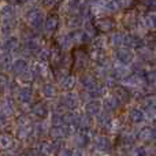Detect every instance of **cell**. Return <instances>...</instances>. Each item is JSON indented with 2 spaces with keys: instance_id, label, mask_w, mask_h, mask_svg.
Here are the masks:
<instances>
[{
  "instance_id": "bcb514c9",
  "label": "cell",
  "mask_w": 156,
  "mask_h": 156,
  "mask_svg": "<svg viewBox=\"0 0 156 156\" xmlns=\"http://www.w3.org/2000/svg\"><path fill=\"white\" fill-rule=\"evenodd\" d=\"M41 2H43V4H45V5H51L55 3V0H41Z\"/></svg>"
},
{
  "instance_id": "ba28073f",
  "label": "cell",
  "mask_w": 156,
  "mask_h": 156,
  "mask_svg": "<svg viewBox=\"0 0 156 156\" xmlns=\"http://www.w3.org/2000/svg\"><path fill=\"white\" fill-rule=\"evenodd\" d=\"M115 58L121 65L126 66V65H130V63L133 62L134 55H133V52L130 48H118L115 52Z\"/></svg>"
},
{
  "instance_id": "484cf974",
  "label": "cell",
  "mask_w": 156,
  "mask_h": 156,
  "mask_svg": "<svg viewBox=\"0 0 156 156\" xmlns=\"http://www.w3.org/2000/svg\"><path fill=\"white\" fill-rule=\"evenodd\" d=\"M60 85H62V89L65 90H73L74 86L77 85V81L74 76H65L60 81Z\"/></svg>"
},
{
  "instance_id": "4dcf8cb0",
  "label": "cell",
  "mask_w": 156,
  "mask_h": 156,
  "mask_svg": "<svg viewBox=\"0 0 156 156\" xmlns=\"http://www.w3.org/2000/svg\"><path fill=\"white\" fill-rule=\"evenodd\" d=\"M12 143H14V138L11 134H8V133H3L2 136H0V147H2V149H8L12 147Z\"/></svg>"
},
{
  "instance_id": "8d00e7d4",
  "label": "cell",
  "mask_w": 156,
  "mask_h": 156,
  "mask_svg": "<svg viewBox=\"0 0 156 156\" xmlns=\"http://www.w3.org/2000/svg\"><path fill=\"white\" fill-rule=\"evenodd\" d=\"M97 123L101 127H110L111 126V118L108 116V112L101 114V115L97 116Z\"/></svg>"
},
{
  "instance_id": "c3c4849f",
  "label": "cell",
  "mask_w": 156,
  "mask_h": 156,
  "mask_svg": "<svg viewBox=\"0 0 156 156\" xmlns=\"http://www.w3.org/2000/svg\"><path fill=\"white\" fill-rule=\"evenodd\" d=\"M154 125H155V127H156V116H155V119H154Z\"/></svg>"
},
{
  "instance_id": "74e56055",
  "label": "cell",
  "mask_w": 156,
  "mask_h": 156,
  "mask_svg": "<svg viewBox=\"0 0 156 156\" xmlns=\"http://www.w3.org/2000/svg\"><path fill=\"white\" fill-rule=\"evenodd\" d=\"M144 80H145L147 83H149V85L155 83L156 82V69H149V70H145Z\"/></svg>"
},
{
  "instance_id": "603a6c76",
  "label": "cell",
  "mask_w": 156,
  "mask_h": 156,
  "mask_svg": "<svg viewBox=\"0 0 156 156\" xmlns=\"http://www.w3.org/2000/svg\"><path fill=\"white\" fill-rule=\"evenodd\" d=\"M18 47H19V41H18V38H15V37H8L7 40L3 43V49H4V52H8V54L16 51Z\"/></svg>"
},
{
  "instance_id": "f35d334b",
  "label": "cell",
  "mask_w": 156,
  "mask_h": 156,
  "mask_svg": "<svg viewBox=\"0 0 156 156\" xmlns=\"http://www.w3.org/2000/svg\"><path fill=\"white\" fill-rule=\"evenodd\" d=\"M81 15L78 14V15H73V18L69 19V25H70V27H78L81 25Z\"/></svg>"
},
{
  "instance_id": "f546056e",
  "label": "cell",
  "mask_w": 156,
  "mask_h": 156,
  "mask_svg": "<svg viewBox=\"0 0 156 156\" xmlns=\"http://www.w3.org/2000/svg\"><path fill=\"white\" fill-rule=\"evenodd\" d=\"M96 78H94L92 74H83L82 77H81V85L83 86V88H86L89 90L90 88H93L94 85H96Z\"/></svg>"
},
{
  "instance_id": "e0dca14e",
  "label": "cell",
  "mask_w": 156,
  "mask_h": 156,
  "mask_svg": "<svg viewBox=\"0 0 156 156\" xmlns=\"http://www.w3.org/2000/svg\"><path fill=\"white\" fill-rule=\"evenodd\" d=\"M14 114V105L10 99H5L2 104V121L5 122L8 118H11Z\"/></svg>"
},
{
  "instance_id": "277c9868",
  "label": "cell",
  "mask_w": 156,
  "mask_h": 156,
  "mask_svg": "<svg viewBox=\"0 0 156 156\" xmlns=\"http://www.w3.org/2000/svg\"><path fill=\"white\" fill-rule=\"evenodd\" d=\"M94 27H96L97 32L100 33H108L112 32L115 29V21H114L111 16H101V18H97L93 21Z\"/></svg>"
},
{
  "instance_id": "ee69618b",
  "label": "cell",
  "mask_w": 156,
  "mask_h": 156,
  "mask_svg": "<svg viewBox=\"0 0 156 156\" xmlns=\"http://www.w3.org/2000/svg\"><path fill=\"white\" fill-rule=\"evenodd\" d=\"M34 133H36L37 136H43L44 133H45V126H44L43 123L37 125V126H36V129H34Z\"/></svg>"
},
{
  "instance_id": "3957f363",
  "label": "cell",
  "mask_w": 156,
  "mask_h": 156,
  "mask_svg": "<svg viewBox=\"0 0 156 156\" xmlns=\"http://www.w3.org/2000/svg\"><path fill=\"white\" fill-rule=\"evenodd\" d=\"M121 4L115 0H96L94 3V11L97 12H115L119 10Z\"/></svg>"
},
{
  "instance_id": "ac0fdd59",
  "label": "cell",
  "mask_w": 156,
  "mask_h": 156,
  "mask_svg": "<svg viewBox=\"0 0 156 156\" xmlns=\"http://www.w3.org/2000/svg\"><path fill=\"white\" fill-rule=\"evenodd\" d=\"M141 44H144V40H141L137 34H127L125 38V45L126 48L134 49V48H140Z\"/></svg>"
},
{
  "instance_id": "1f68e13d",
  "label": "cell",
  "mask_w": 156,
  "mask_h": 156,
  "mask_svg": "<svg viewBox=\"0 0 156 156\" xmlns=\"http://www.w3.org/2000/svg\"><path fill=\"white\" fill-rule=\"evenodd\" d=\"M123 83L126 86H141V76H137L134 73L130 74L123 80Z\"/></svg>"
},
{
  "instance_id": "8fae6325",
  "label": "cell",
  "mask_w": 156,
  "mask_h": 156,
  "mask_svg": "<svg viewBox=\"0 0 156 156\" xmlns=\"http://www.w3.org/2000/svg\"><path fill=\"white\" fill-rule=\"evenodd\" d=\"M60 103H62V105L66 108V110L69 111H73L76 110V108L78 107V96L74 93H67L65 94V96L62 97V100H60Z\"/></svg>"
},
{
  "instance_id": "7c38bea8",
  "label": "cell",
  "mask_w": 156,
  "mask_h": 156,
  "mask_svg": "<svg viewBox=\"0 0 156 156\" xmlns=\"http://www.w3.org/2000/svg\"><path fill=\"white\" fill-rule=\"evenodd\" d=\"M32 112L36 118L38 119H45L48 116V105L44 101H37L32 107Z\"/></svg>"
},
{
  "instance_id": "d6986e66",
  "label": "cell",
  "mask_w": 156,
  "mask_h": 156,
  "mask_svg": "<svg viewBox=\"0 0 156 156\" xmlns=\"http://www.w3.org/2000/svg\"><path fill=\"white\" fill-rule=\"evenodd\" d=\"M25 48H26L29 52H33V54H38V52L43 49L41 48L40 41H38V38H36V37L27 38V40L25 41Z\"/></svg>"
},
{
  "instance_id": "7dc6e473",
  "label": "cell",
  "mask_w": 156,
  "mask_h": 156,
  "mask_svg": "<svg viewBox=\"0 0 156 156\" xmlns=\"http://www.w3.org/2000/svg\"><path fill=\"white\" fill-rule=\"evenodd\" d=\"M16 3H25V2H27V0H15Z\"/></svg>"
},
{
  "instance_id": "7a4b0ae2",
  "label": "cell",
  "mask_w": 156,
  "mask_h": 156,
  "mask_svg": "<svg viewBox=\"0 0 156 156\" xmlns=\"http://www.w3.org/2000/svg\"><path fill=\"white\" fill-rule=\"evenodd\" d=\"M26 22L32 29H40L44 25V14L38 8H32L26 12Z\"/></svg>"
},
{
  "instance_id": "9c48e42d",
  "label": "cell",
  "mask_w": 156,
  "mask_h": 156,
  "mask_svg": "<svg viewBox=\"0 0 156 156\" xmlns=\"http://www.w3.org/2000/svg\"><path fill=\"white\" fill-rule=\"evenodd\" d=\"M59 27V16L58 14H49L45 19V23H44V30H45L47 34H52L55 33Z\"/></svg>"
},
{
  "instance_id": "44dd1931",
  "label": "cell",
  "mask_w": 156,
  "mask_h": 156,
  "mask_svg": "<svg viewBox=\"0 0 156 156\" xmlns=\"http://www.w3.org/2000/svg\"><path fill=\"white\" fill-rule=\"evenodd\" d=\"M34 133V129H33L32 126H29V125H22V126L18 127V130H16V137L19 138V140H27V138H30V136Z\"/></svg>"
},
{
  "instance_id": "4fadbf2b",
  "label": "cell",
  "mask_w": 156,
  "mask_h": 156,
  "mask_svg": "<svg viewBox=\"0 0 156 156\" xmlns=\"http://www.w3.org/2000/svg\"><path fill=\"white\" fill-rule=\"evenodd\" d=\"M12 71L16 74V76H25L27 74V70H29V63H27L26 59H16L15 62L12 63Z\"/></svg>"
},
{
  "instance_id": "f1b7e54d",
  "label": "cell",
  "mask_w": 156,
  "mask_h": 156,
  "mask_svg": "<svg viewBox=\"0 0 156 156\" xmlns=\"http://www.w3.org/2000/svg\"><path fill=\"white\" fill-rule=\"evenodd\" d=\"M76 145L78 147V148H85L86 145L89 144V136L86 132H81L78 133V134L76 136Z\"/></svg>"
},
{
  "instance_id": "d6a6232c",
  "label": "cell",
  "mask_w": 156,
  "mask_h": 156,
  "mask_svg": "<svg viewBox=\"0 0 156 156\" xmlns=\"http://www.w3.org/2000/svg\"><path fill=\"white\" fill-rule=\"evenodd\" d=\"M43 96L47 99H52L56 96V86L54 83H45L43 86Z\"/></svg>"
},
{
  "instance_id": "7402d4cb",
  "label": "cell",
  "mask_w": 156,
  "mask_h": 156,
  "mask_svg": "<svg viewBox=\"0 0 156 156\" xmlns=\"http://www.w3.org/2000/svg\"><path fill=\"white\" fill-rule=\"evenodd\" d=\"M118 107H119V103L114 96L105 97L104 101H103V108H104L105 112H114Z\"/></svg>"
},
{
  "instance_id": "ab89813d",
  "label": "cell",
  "mask_w": 156,
  "mask_h": 156,
  "mask_svg": "<svg viewBox=\"0 0 156 156\" xmlns=\"http://www.w3.org/2000/svg\"><path fill=\"white\" fill-rule=\"evenodd\" d=\"M140 55H141V58H143L144 60H151L152 58H154V52H152V49H149V48L141 49Z\"/></svg>"
},
{
  "instance_id": "5b68a950",
  "label": "cell",
  "mask_w": 156,
  "mask_h": 156,
  "mask_svg": "<svg viewBox=\"0 0 156 156\" xmlns=\"http://www.w3.org/2000/svg\"><path fill=\"white\" fill-rule=\"evenodd\" d=\"M137 140L141 141V143H145V144H149L152 141L156 140V129L151 126H144L143 129L138 130L137 133Z\"/></svg>"
},
{
  "instance_id": "60d3db41",
  "label": "cell",
  "mask_w": 156,
  "mask_h": 156,
  "mask_svg": "<svg viewBox=\"0 0 156 156\" xmlns=\"http://www.w3.org/2000/svg\"><path fill=\"white\" fill-rule=\"evenodd\" d=\"M133 156H148V151L145 147H136L133 151Z\"/></svg>"
},
{
  "instance_id": "681fc988",
  "label": "cell",
  "mask_w": 156,
  "mask_h": 156,
  "mask_svg": "<svg viewBox=\"0 0 156 156\" xmlns=\"http://www.w3.org/2000/svg\"><path fill=\"white\" fill-rule=\"evenodd\" d=\"M4 156H10V155H4Z\"/></svg>"
},
{
  "instance_id": "ffe728a7",
  "label": "cell",
  "mask_w": 156,
  "mask_h": 156,
  "mask_svg": "<svg viewBox=\"0 0 156 156\" xmlns=\"http://www.w3.org/2000/svg\"><path fill=\"white\" fill-rule=\"evenodd\" d=\"M16 97H18L19 103H22V104H29L33 99V92L30 88H22L18 90V96Z\"/></svg>"
},
{
  "instance_id": "9a60e30c",
  "label": "cell",
  "mask_w": 156,
  "mask_h": 156,
  "mask_svg": "<svg viewBox=\"0 0 156 156\" xmlns=\"http://www.w3.org/2000/svg\"><path fill=\"white\" fill-rule=\"evenodd\" d=\"M103 104L99 101V100H92V101L86 103L85 105V112L88 114L89 116H99L100 111H101Z\"/></svg>"
},
{
  "instance_id": "e575fe53",
  "label": "cell",
  "mask_w": 156,
  "mask_h": 156,
  "mask_svg": "<svg viewBox=\"0 0 156 156\" xmlns=\"http://www.w3.org/2000/svg\"><path fill=\"white\" fill-rule=\"evenodd\" d=\"M144 45H145L147 48L152 49V51L156 48V36L154 33H149V34H147L145 37H144Z\"/></svg>"
},
{
  "instance_id": "b9f144b4",
  "label": "cell",
  "mask_w": 156,
  "mask_h": 156,
  "mask_svg": "<svg viewBox=\"0 0 156 156\" xmlns=\"http://www.w3.org/2000/svg\"><path fill=\"white\" fill-rule=\"evenodd\" d=\"M93 45H94V48H96L97 51H101V49L104 48V38L103 37L96 38V40L93 41Z\"/></svg>"
},
{
  "instance_id": "52a82bcc",
  "label": "cell",
  "mask_w": 156,
  "mask_h": 156,
  "mask_svg": "<svg viewBox=\"0 0 156 156\" xmlns=\"http://www.w3.org/2000/svg\"><path fill=\"white\" fill-rule=\"evenodd\" d=\"M112 96L118 100V103L121 105L127 104V103L130 101V99H132V93L126 89V86H115Z\"/></svg>"
},
{
  "instance_id": "f6af8a7d",
  "label": "cell",
  "mask_w": 156,
  "mask_h": 156,
  "mask_svg": "<svg viewBox=\"0 0 156 156\" xmlns=\"http://www.w3.org/2000/svg\"><path fill=\"white\" fill-rule=\"evenodd\" d=\"M73 156H85V154H83V151L81 148H78L73 152Z\"/></svg>"
},
{
  "instance_id": "2e32d148",
  "label": "cell",
  "mask_w": 156,
  "mask_h": 156,
  "mask_svg": "<svg viewBox=\"0 0 156 156\" xmlns=\"http://www.w3.org/2000/svg\"><path fill=\"white\" fill-rule=\"evenodd\" d=\"M145 111L143 110V108H132L129 112V119L130 122H133V123H141V122L145 121Z\"/></svg>"
},
{
  "instance_id": "7bdbcfd3",
  "label": "cell",
  "mask_w": 156,
  "mask_h": 156,
  "mask_svg": "<svg viewBox=\"0 0 156 156\" xmlns=\"http://www.w3.org/2000/svg\"><path fill=\"white\" fill-rule=\"evenodd\" d=\"M56 156H73V152L69 148H60L59 151H58Z\"/></svg>"
},
{
  "instance_id": "cb8c5ba5",
  "label": "cell",
  "mask_w": 156,
  "mask_h": 156,
  "mask_svg": "<svg viewBox=\"0 0 156 156\" xmlns=\"http://www.w3.org/2000/svg\"><path fill=\"white\" fill-rule=\"evenodd\" d=\"M111 77H112L114 80H125L126 77H129V74H127V70L125 69V66L119 63L118 66H115V67L112 69Z\"/></svg>"
},
{
  "instance_id": "30bf717a",
  "label": "cell",
  "mask_w": 156,
  "mask_h": 156,
  "mask_svg": "<svg viewBox=\"0 0 156 156\" xmlns=\"http://www.w3.org/2000/svg\"><path fill=\"white\" fill-rule=\"evenodd\" d=\"M137 14H136V11H126L123 15V19H122V23H123V26L126 27L127 30H133L136 26H137Z\"/></svg>"
},
{
  "instance_id": "5bb4252c",
  "label": "cell",
  "mask_w": 156,
  "mask_h": 156,
  "mask_svg": "<svg viewBox=\"0 0 156 156\" xmlns=\"http://www.w3.org/2000/svg\"><path fill=\"white\" fill-rule=\"evenodd\" d=\"M94 147L99 152H110L111 151V141L107 136H99L94 140Z\"/></svg>"
},
{
  "instance_id": "836d02e7",
  "label": "cell",
  "mask_w": 156,
  "mask_h": 156,
  "mask_svg": "<svg viewBox=\"0 0 156 156\" xmlns=\"http://www.w3.org/2000/svg\"><path fill=\"white\" fill-rule=\"evenodd\" d=\"M125 38H126V36H125L123 33L115 32L111 36V44H112L114 47H121L122 44H125Z\"/></svg>"
},
{
  "instance_id": "8992f818",
  "label": "cell",
  "mask_w": 156,
  "mask_h": 156,
  "mask_svg": "<svg viewBox=\"0 0 156 156\" xmlns=\"http://www.w3.org/2000/svg\"><path fill=\"white\" fill-rule=\"evenodd\" d=\"M59 149H60L59 148V140H54V141H43V143L40 144L38 151H40V154H43V155L52 156V155L58 154Z\"/></svg>"
},
{
  "instance_id": "6da1fadb",
  "label": "cell",
  "mask_w": 156,
  "mask_h": 156,
  "mask_svg": "<svg viewBox=\"0 0 156 156\" xmlns=\"http://www.w3.org/2000/svg\"><path fill=\"white\" fill-rule=\"evenodd\" d=\"M89 66V54L83 48H78L73 54V70L83 71Z\"/></svg>"
},
{
  "instance_id": "d590c367",
  "label": "cell",
  "mask_w": 156,
  "mask_h": 156,
  "mask_svg": "<svg viewBox=\"0 0 156 156\" xmlns=\"http://www.w3.org/2000/svg\"><path fill=\"white\" fill-rule=\"evenodd\" d=\"M0 62H2V67L4 69V70L5 69H8V67H12L11 63H14L12 62V56H11V54H8V52H3Z\"/></svg>"
},
{
  "instance_id": "4316f807",
  "label": "cell",
  "mask_w": 156,
  "mask_h": 156,
  "mask_svg": "<svg viewBox=\"0 0 156 156\" xmlns=\"http://www.w3.org/2000/svg\"><path fill=\"white\" fill-rule=\"evenodd\" d=\"M88 93H89V96H90L92 99H99V97H101V96H104L105 94V88L101 85V83H96L93 88L89 89Z\"/></svg>"
},
{
  "instance_id": "83f0119b",
  "label": "cell",
  "mask_w": 156,
  "mask_h": 156,
  "mask_svg": "<svg viewBox=\"0 0 156 156\" xmlns=\"http://www.w3.org/2000/svg\"><path fill=\"white\" fill-rule=\"evenodd\" d=\"M144 25L147 29L149 30H156V14L148 12L144 15Z\"/></svg>"
},
{
  "instance_id": "d4e9b609",
  "label": "cell",
  "mask_w": 156,
  "mask_h": 156,
  "mask_svg": "<svg viewBox=\"0 0 156 156\" xmlns=\"http://www.w3.org/2000/svg\"><path fill=\"white\" fill-rule=\"evenodd\" d=\"M73 43L74 41H73L71 34H62V36H59L58 40H56V44L60 49H69Z\"/></svg>"
}]
</instances>
